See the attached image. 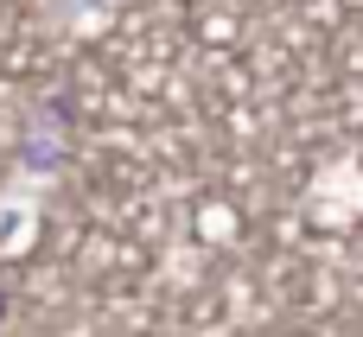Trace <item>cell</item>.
<instances>
[{
	"mask_svg": "<svg viewBox=\"0 0 363 337\" xmlns=\"http://www.w3.org/2000/svg\"><path fill=\"white\" fill-rule=\"evenodd\" d=\"M121 0H45V25L64 38H96L102 25H115Z\"/></svg>",
	"mask_w": 363,
	"mask_h": 337,
	"instance_id": "cell-3",
	"label": "cell"
},
{
	"mask_svg": "<svg viewBox=\"0 0 363 337\" xmlns=\"http://www.w3.org/2000/svg\"><path fill=\"white\" fill-rule=\"evenodd\" d=\"M45 198H51V185L32 178V172H13V178L0 185V261H19V255L38 242V229H45Z\"/></svg>",
	"mask_w": 363,
	"mask_h": 337,
	"instance_id": "cell-1",
	"label": "cell"
},
{
	"mask_svg": "<svg viewBox=\"0 0 363 337\" xmlns=\"http://www.w3.org/2000/svg\"><path fill=\"white\" fill-rule=\"evenodd\" d=\"M313 217L325 210V223H351L363 210V166L357 159H332L325 172H319V185H313Z\"/></svg>",
	"mask_w": 363,
	"mask_h": 337,
	"instance_id": "cell-2",
	"label": "cell"
}]
</instances>
